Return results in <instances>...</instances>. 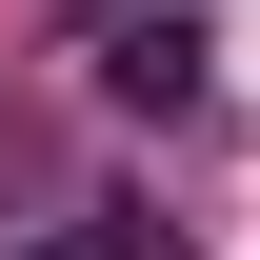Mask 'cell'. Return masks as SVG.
Listing matches in <instances>:
<instances>
[{"instance_id": "1", "label": "cell", "mask_w": 260, "mask_h": 260, "mask_svg": "<svg viewBox=\"0 0 260 260\" xmlns=\"http://www.w3.org/2000/svg\"><path fill=\"white\" fill-rule=\"evenodd\" d=\"M100 100H140V120H200V20H180V0H160V20H140V0L100 20Z\"/></svg>"}, {"instance_id": "2", "label": "cell", "mask_w": 260, "mask_h": 260, "mask_svg": "<svg viewBox=\"0 0 260 260\" xmlns=\"http://www.w3.org/2000/svg\"><path fill=\"white\" fill-rule=\"evenodd\" d=\"M40 260H180V220H80V240H40Z\"/></svg>"}, {"instance_id": "3", "label": "cell", "mask_w": 260, "mask_h": 260, "mask_svg": "<svg viewBox=\"0 0 260 260\" xmlns=\"http://www.w3.org/2000/svg\"><path fill=\"white\" fill-rule=\"evenodd\" d=\"M80 20H120V0H80Z\"/></svg>"}]
</instances>
